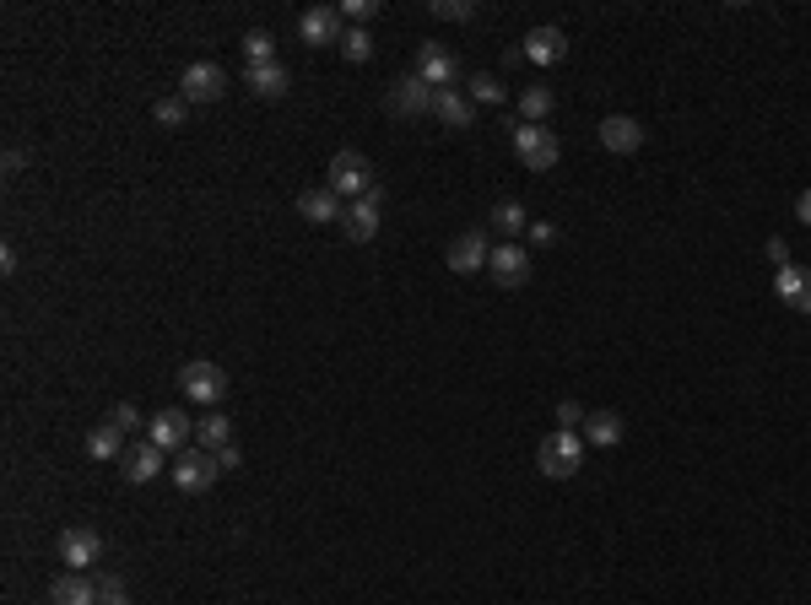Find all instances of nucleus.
Wrapping results in <instances>:
<instances>
[{"instance_id": "1", "label": "nucleus", "mask_w": 811, "mask_h": 605, "mask_svg": "<svg viewBox=\"0 0 811 605\" xmlns=\"http://www.w3.org/2000/svg\"><path fill=\"white\" fill-rule=\"evenodd\" d=\"M584 433H547L541 438V449H536V465H541V476H552V481H568V476H579V465H584Z\"/></svg>"}, {"instance_id": "2", "label": "nucleus", "mask_w": 811, "mask_h": 605, "mask_svg": "<svg viewBox=\"0 0 811 605\" xmlns=\"http://www.w3.org/2000/svg\"><path fill=\"white\" fill-rule=\"evenodd\" d=\"M179 389H184V400H195V406H211V411H217L222 400H228V373H222L217 362L195 357V362H184Z\"/></svg>"}, {"instance_id": "3", "label": "nucleus", "mask_w": 811, "mask_h": 605, "mask_svg": "<svg viewBox=\"0 0 811 605\" xmlns=\"http://www.w3.org/2000/svg\"><path fill=\"white\" fill-rule=\"evenodd\" d=\"M514 157H520L530 173H552L557 157H563V141H557L547 125H514Z\"/></svg>"}, {"instance_id": "4", "label": "nucleus", "mask_w": 811, "mask_h": 605, "mask_svg": "<svg viewBox=\"0 0 811 605\" xmlns=\"http://www.w3.org/2000/svg\"><path fill=\"white\" fill-rule=\"evenodd\" d=\"M330 190H336V195H352V200H363L368 190H379L374 163H368L363 152H336V157H330Z\"/></svg>"}, {"instance_id": "5", "label": "nucleus", "mask_w": 811, "mask_h": 605, "mask_svg": "<svg viewBox=\"0 0 811 605\" xmlns=\"http://www.w3.org/2000/svg\"><path fill=\"white\" fill-rule=\"evenodd\" d=\"M190 438H195L190 416H184V411H174V406H163V411L152 416V422H146V443H157V449H163V454H174V460H179L184 449H190Z\"/></svg>"}, {"instance_id": "6", "label": "nucleus", "mask_w": 811, "mask_h": 605, "mask_svg": "<svg viewBox=\"0 0 811 605\" xmlns=\"http://www.w3.org/2000/svg\"><path fill=\"white\" fill-rule=\"evenodd\" d=\"M298 38L309 49L341 44V38H347V17H341V6H309V11H303V22H298Z\"/></svg>"}, {"instance_id": "7", "label": "nucleus", "mask_w": 811, "mask_h": 605, "mask_svg": "<svg viewBox=\"0 0 811 605\" xmlns=\"http://www.w3.org/2000/svg\"><path fill=\"white\" fill-rule=\"evenodd\" d=\"M222 92H228V71H222L217 60H195L190 71H184V82H179L184 103H217Z\"/></svg>"}, {"instance_id": "8", "label": "nucleus", "mask_w": 811, "mask_h": 605, "mask_svg": "<svg viewBox=\"0 0 811 605\" xmlns=\"http://www.w3.org/2000/svg\"><path fill=\"white\" fill-rule=\"evenodd\" d=\"M98 557H103V535L98 530H87V524L60 530V562H65V573H87Z\"/></svg>"}, {"instance_id": "9", "label": "nucleus", "mask_w": 811, "mask_h": 605, "mask_svg": "<svg viewBox=\"0 0 811 605\" xmlns=\"http://www.w3.org/2000/svg\"><path fill=\"white\" fill-rule=\"evenodd\" d=\"M217 454H206V449H184L179 460H174V487L179 492H211V481H217Z\"/></svg>"}, {"instance_id": "10", "label": "nucleus", "mask_w": 811, "mask_h": 605, "mask_svg": "<svg viewBox=\"0 0 811 605\" xmlns=\"http://www.w3.org/2000/svg\"><path fill=\"white\" fill-rule=\"evenodd\" d=\"M384 103H390V114H401V119L433 114V87L422 82L417 71H411V76H401V82H390V92H384Z\"/></svg>"}, {"instance_id": "11", "label": "nucleus", "mask_w": 811, "mask_h": 605, "mask_svg": "<svg viewBox=\"0 0 811 605\" xmlns=\"http://www.w3.org/2000/svg\"><path fill=\"white\" fill-rule=\"evenodd\" d=\"M417 76L428 82L433 92H449L460 82V60L449 55L444 44H422V55H417Z\"/></svg>"}, {"instance_id": "12", "label": "nucleus", "mask_w": 811, "mask_h": 605, "mask_svg": "<svg viewBox=\"0 0 811 605\" xmlns=\"http://www.w3.org/2000/svg\"><path fill=\"white\" fill-rule=\"evenodd\" d=\"M163 460H168V454L163 449H157V443H130V449H125V460H119V470H125V481H130V487H146V481H157V476H163Z\"/></svg>"}, {"instance_id": "13", "label": "nucleus", "mask_w": 811, "mask_h": 605, "mask_svg": "<svg viewBox=\"0 0 811 605\" xmlns=\"http://www.w3.org/2000/svg\"><path fill=\"white\" fill-rule=\"evenodd\" d=\"M487 271H493L498 287H525V281H530V249L498 244L493 254H487Z\"/></svg>"}, {"instance_id": "14", "label": "nucleus", "mask_w": 811, "mask_h": 605, "mask_svg": "<svg viewBox=\"0 0 811 605\" xmlns=\"http://www.w3.org/2000/svg\"><path fill=\"white\" fill-rule=\"evenodd\" d=\"M379 206H384V190H368L363 200H352L347 217H341V227H347L352 244H368V238L379 233Z\"/></svg>"}, {"instance_id": "15", "label": "nucleus", "mask_w": 811, "mask_h": 605, "mask_svg": "<svg viewBox=\"0 0 811 605\" xmlns=\"http://www.w3.org/2000/svg\"><path fill=\"white\" fill-rule=\"evenodd\" d=\"M487 254H493V249H487V238L476 233V227H465V233L455 238V244H449L444 265H449L455 276H471V271H482V265H487Z\"/></svg>"}, {"instance_id": "16", "label": "nucleus", "mask_w": 811, "mask_h": 605, "mask_svg": "<svg viewBox=\"0 0 811 605\" xmlns=\"http://www.w3.org/2000/svg\"><path fill=\"white\" fill-rule=\"evenodd\" d=\"M433 119H438V125H449V130H471V119H476V98H471V92H460V87L433 92Z\"/></svg>"}, {"instance_id": "17", "label": "nucleus", "mask_w": 811, "mask_h": 605, "mask_svg": "<svg viewBox=\"0 0 811 605\" xmlns=\"http://www.w3.org/2000/svg\"><path fill=\"white\" fill-rule=\"evenodd\" d=\"M595 136H601L606 152L628 157V152H638V146H644V125H638V119H628V114H611V119H601V130H595Z\"/></svg>"}, {"instance_id": "18", "label": "nucleus", "mask_w": 811, "mask_h": 605, "mask_svg": "<svg viewBox=\"0 0 811 605\" xmlns=\"http://www.w3.org/2000/svg\"><path fill=\"white\" fill-rule=\"evenodd\" d=\"M298 217L314 222V227H325V222H341L347 211H341V195L325 184V190H303V195H298Z\"/></svg>"}, {"instance_id": "19", "label": "nucleus", "mask_w": 811, "mask_h": 605, "mask_svg": "<svg viewBox=\"0 0 811 605\" xmlns=\"http://www.w3.org/2000/svg\"><path fill=\"white\" fill-rule=\"evenodd\" d=\"M520 49H525V60H536V65H557L568 55V38H563V28H530Z\"/></svg>"}, {"instance_id": "20", "label": "nucleus", "mask_w": 811, "mask_h": 605, "mask_svg": "<svg viewBox=\"0 0 811 605\" xmlns=\"http://www.w3.org/2000/svg\"><path fill=\"white\" fill-rule=\"evenodd\" d=\"M49 600L55 605H98V584H92L87 573H60L55 584H49Z\"/></svg>"}, {"instance_id": "21", "label": "nucleus", "mask_w": 811, "mask_h": 605, "mask_svg": "<svg viewBox=\"0 0 811 605\" xmlns=\"http://www.w3.org/2000/svg\"><path fill=\"white\" fill-rule=\"evenodd\" d=\"M579 433H584V443H595V449H611V443H622V416L617 411H590Z\"/></svg>"}, {"instance_id": "22", "label": "nucleus", "mask_w": 811, "mask_h": 605, "mask_svg": "<svg viewBox=\"0 0 811 605\" xmlns=\"http://www.w3.org/2000/svg\"><path fill=\"white\" fill-rule=\"evenodd\" d=\"M195 443H201L206 454H222L233 443V422L222 411H206V422H195Z\"/></svg>"}, {"instance_id": "23", "label": "nucleus", "mask_w": 811, "mask_h": 605, "mask_svg": "<svg viewBox=\"0 0 811 605\" xmlns=\"http://www.w3.org/2000/svg\"><path fill=\"white\" fill-rule=\"evenodd\" d=\"M292 82H287V65L271 60V65H249V92H260V98H282Z\"/></svg>"}, {"instance_id": "24", "label": "nucleus", "mask_w": 811, "mask_h": 605, "mask_svg": "<svg viewBox=\"0 0 811 605\" xmlns=\"http://www.w3.org/2000/svg\"><path fill=\"white\" fill-rule=\"evenodd\" d=\"M87 454H92V460H125V433H119L114 422L92 427V433H87Z\"/></svg>"}, {"instance_id": "25", "label": "nucleus", "mask_w": 811, "mask_h": 605, "mask_svg": "<svg viewBox=\"0 0 811 605\" xmlns=\"http://www.w3.org/2000/svg\"><path fill=\"white\" fill-rule=\"evenodd\" d=\"M493 227L503 233V244H514V233H525V206H520V200H498V206H493Z\"/></svg>"}, {"instance_id": "26", "label": "nucleus", "mask_w": 811, "mask_h": 605, "mask_svg": "<svg viewBox=\"0 0 811 605\" xmlns=\"http://www.w3.org/2000/svg\"><path fill=\"white\" fill-rule=\"evenodd\" d=\"M806 281H811L806 265H779V276H774V298H779V303H795Z\"/></svg>"}, {"instance_id": "27", "label": "nucleus", "mask_w": 811, "mask_h": 605, "mask_svg": "<svg viewBox=\"0 0 811 605\" xmlns=\"http://www.w3.org/2000/svg\"><path fill=\"white\" fill-rule=\"evenodd\" d=\"M276 60V38L255 28V33H244V65H271Z\"/></svg>"}, {"instance_id": "28", "label": "nucleus", "mask_w": 811, "mask_h": 605, "mask_svg": "<svg viewBox=\"0 0 811 605\" xmlns=\"http://www.w3.org/2000/svg\"><path fill=\"white\" fill-rule=\"evenodd\" d=\"M520 114H525V125H541L552 114V87H530L520 98Z\"/></svg>"}, {"instance_id": "29", "label": "nucleus", "mask_w": 811, "mask_h": 605, "mask_svg": "<svg viewBox=\"0 0 811 605\" xmlns=\"http://www.w3.org/2000/svg\"><path fill=\"white\" fill-rule=\"evenodd\" d=\"M341 55H347L352 65H363L368 55H374V38H368V28H347V38H341Z\"/></svg>"}, {"instance_id": "30", "label": "nucleus", "mask_w": 811, "mask_h": 605, "mask_svg": "<svg viewBox=\"0 0 811 605\" xmlns=\"http://www.w3.org/2000/svg\"><path fill=\"white\" fill-rule=\"evenodd\" d=\"M184 114H190V103H184V98H157L152 103V119H157V125H168V130H179Z\"/></svg>"}, {"instance_id": "31", "label": "nucleus", "mask_w": 811, "mask_h": 605, "mask_svg": "<svg viewBox=\"0 0 811 605\" xmlns=\"http://www.w3.org/2000/svg\"><path fill=\"white\" fill-rule=\"evenodd\" d=\"M433 17H444V22H471L476 6H471V0H433Z\"/></svg>"}, {"instance_id": "32", "label": "nucleus", "mask_w": 811, "mask_h": 605, "mask_svg": "<svg viewBox=\"0 0 811 605\" xmlns=\"http://www.w3.org/2000/svg\"><path fill=\"white\" fill-rule=\"evenodd\" d=\"M471 98H476V103H503L498 76H471Z\"/></svg>"}, {"instance_id": "33", "label": "nucleus", "mask_w": 811, "mask_h": 605, "mask_svg": "<svg viewBox=\"0 0 811 605\" xmlns=\"http://www.w3.org/2000/svg\"><path fill=\"white\" fill-rule=\"evenodd\" d=\"M109 422L119 427V433H136V427H141V411L130 406V400H119V406L109 411Z\"/></svg>"}, {"instance_id": "34", "label": "nucleus", "mask_w": 811, "mask_h": 605, "mask_svg": "<svg viewBox=\"0 0 811 605\" xmlns=\"http://www.w3.org/2000/svg\"><path fill=\"white\" fill-rule=\"evenodd\" d=\"M98 605H130L125 584H119V578H98Z\"/></svg>"}, {"instance_id": "35", "label": "nucleus", "mask_w": 811, "mask_h": 605, "mask_svg": "<svg viewBox=\"0 0 811 605\" xmlns=\"http://www.w3.org/2000/svg\"><path fill=\"white\" fill-rule=\"evenodd\" d=\"M557 427H563V433H574V427H584L579 400H563V406H557Z\"/></svg>"}, {"instance_id": "36", "label": "nucleus", "mask_w": 811, "mask_h": 605, "mask_svg": "<svg viewBox=\"0 0 811 605\" xmlns=\"http://www.w3.org/2000/svg\"><path fill=\"white\" fill-rule=\"evenodd\" d=\"M379 11V0H347V6H341V17L347 22H368Z\"/></svg>"}, {"instance_id": "37", "label": "nucleus", "mask_w": 811, "mask_h": 605, "mask_svg": "<svg viewBox=\"0 0 811 605\" xmlns=\"http://www.w3.org/2000/svg\"><path fill=\"white\" fill-rule=\"evenodd\" d=\"M530 244H557V227L552 222H530Z\"/></svg>"}, {"instance_id": "38", "label": "nucleus", "mask_w": 811, "mask_h": 605, "mask_svg": "<svg viewBox=\"0 0 811 605\" xmlns=\"http://www.w3.org/2000/svg\"><path fill=\"white\" fill-rule=\"evenodd\" d=\"M795 222L811 227V190H801V200H795Z\"/></svg>"}, {"instance_id": "39", "label": "nucleus", "mask_w": 811, "mask_h": 605, "mask_svg": "<svg viewBox=\"0 0 811 605\" xmlns=\"http://www.w3.org/2000/svg\"><path fill=\"white\" fill-rule=\"evenodd\" d=\"M768 260H774V265H790V249H784V238H768Z\"/></svg>"}, {"instance_id": "40", "label": "nucleus", "mask_w": 811, "mask_h": 605, "mask_svg": "<svg viewBox=\"0 0 811 605\" xmlns=\"http://www.w3.org/2000/svg\"><path fill=\"white\" fill-rule=\"evenodd\" d=\"M217 465H222V470H238V465H244V454H238V449H233V443H228V449H222V454H217Z\"/></svg>"}]
</instances>
